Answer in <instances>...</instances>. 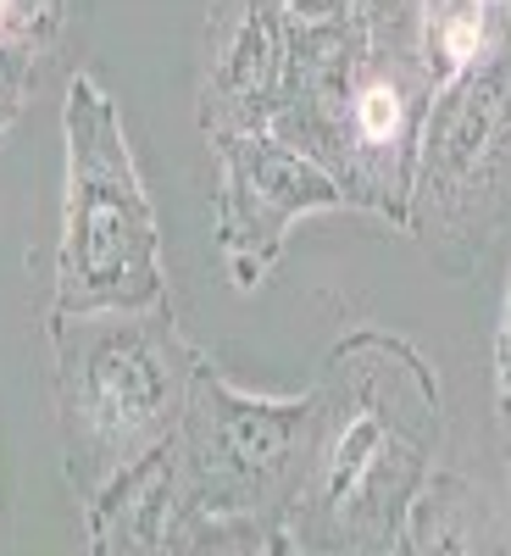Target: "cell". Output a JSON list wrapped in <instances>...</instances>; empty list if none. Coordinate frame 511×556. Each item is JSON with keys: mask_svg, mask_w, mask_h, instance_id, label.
Here are the masks:
<instances>
[{"mask_svg": "<svg viewBox=\"0 0 511 556\" xmlns=\"http://www.w3.org/2000/svg\"><path fill=\"white\" fill-rule=\"evenodd\" d=\"M311 401V462L278 529L317 556L395 551L445 440L434 367L389 329H350L322 362Z\"/></svg>", "mask_w": 511, "mask_h": 556, "instance_id": "obj_1", "label": "cell"}, {"mask_svg": "<svg viewBox=\"0 0 511 556\" xmlns=\"http://www.w3.org/2000/svg\"><path fill=\"white\" fill-rule=\"evenodd\" d=\"M178 556H267V529L245 518H201L183 534Z\"/></svg>", "mask_w": 511, "mask_h": 556, "instance_id": "obj_13", "label": "cell"}, {"mask_svg": "<svg viewBox=\"0 0 511 556\" xmlns=\"http://www.w3.org/2000/svg\"><path fill=\"white\" fill-rule=\"evenodd\" d=\"M495 34H500V0H417L411 51L439 89L456 73H468L495 45Z\"/></svg>", "mask_w": 511, "mask_h": 556, "instance_id": "obj_11", "label": "cell"}, {"mask_svg": "<svg viewBox=\"0 0 511 556\" xmlns=\"http://www.w3.org/2000/svg\"><path fill=\"white\" fill-rule=\"evenodd\" d=\"M84 523L89 556H178L195 523L178 434L117 468L95 495H84Z\"/></svg>", "mask_w": 511, "mask_h": 556, "instance_id": "obj_9", "label": "cell"}, {"mask_svg": "<svg viewBox=\"0 0 511 556\" xmlns=\"http://www.w3.org/2000/svg\"><path fill=\"white\" fill-rule=\"evenodd\" d=\"M429 101L434 78L417 51L379 45L361 12L290 23V89L267 134L329 173L345 206L406 228Z\"/></svg>", "mask_w": 511, "mask_h": 556, "instance_id": "obj_2", "label": "cell"}, {"mask_svg": "<svg viewBox=\"0 0 511 556\" xmlns=\"http://www.w3.org/2000/svg\"><path fill=\"white\" fill-rule=\"evenodd\" d=\"M500 440H506V468H511V401H500Z\"/></svg>", "mask_w": 511, "mask_h": 556, "instance_id": "obj_18", "label": "cell"}, {"mask_svg": "<svg viewBox=\"0 0 511 556\" xmlns=\"http://www.w3.org/2000/svg\"><path fill=\"white\" fill-rule=\"evenodd\" d=\"M62 245L51 317L78 312H145L167 301L162 228L145 178L128 151L123 112L106 89L73 73L62 101Z\"/></svg>", "mask_w": 511, "mask_h": 556, "instance_id": "obj_4", "label": "cell"}, {"mask_svg": "<svg viewBox=\"0 0 511 556\" xmlns=\"http://www.w3.org/2000/svg\"><path fill=\"white\" fill-rule=\"evenodd\" d=\"M290 12L284 0H212L201 28L195 117L206 139L272 128L290 89Z\"/></svg>", "mask_w": 511, "mask_h": 556, "instance_id": "obj_8", "label": "cell"}, {"mask_svg": "<svg viewBox=\"0 0 511 556\" xmlns=\"http://www.w3.org/2000/svg\"><path fill=\"white\" fill-rule=\"evenodd\" d=\"M317 434V401L306 395H256L240 390L201 351L190 401H183V473L201 518H245L278 529L301 495Z\"/></svg>", "mask_w": 511, "mask_h": 556, "instance_id": "obj_6", "label": "cell"}, {"mask_svg": "<svg viewBox=\"0 0 511 556\" xmlns=\"http://www.w3.org/2000/svg\"><path fill=\"white\" fill-rule=\"evenodd\" d=\"M78 12V0H0V51H12V56H51L67 23Z\"/></svg>", "mask_w": 511, "mask_h": 556, "instance_id": "obj_12", "label": "cell"}, {"mask_svg": "<svg viewBox=\"0 0 511 556\" xmlns=\"http://www.w3.org/2000/svg\"><path fill=\"white\" fill-rule=\"evenodd\" d=\"M267 556H317V551H306L290 529H267Z\"/></svg>", "mask_w": 511, "mask_h": 556, "instance_id": "obj_17", "label": "cell"}, {"mask_svg": "<svg viewBox=\"0 0 511 556\" xmlns=\"http://www.w3.org/2000/svg\"><path fill=\"white\" fill-rule=\"evenodd\" d=\"M511 217V23L450 84L434 89L411 173L406 235L439 251H484Z\"/></svg>", "mask_w": 511, "mask_h": 556, "instance_id": "obj_5", "label": "cell"}, {"mask_svg": "<svg viewBox=\"0 0 511 556\" xmlns=\"http://www.w3.org/2000/svg\"><path fill=\"white\" fill-rule=\"evenodd\" d=\"M506 329H511V278H506Z\"/></svg>", "mask_w": 511, "mask_h": 556, "instance_id": "obj_19", "label": "cell"}, {"mask_svg": "<svg viewBox=\"0 0 511 556\" xmlns=\"http://www.w3.org/2000/svg\"><path fill=\"white\" fill-rule=\"evenodd\" d=\"M51 390L67 484L95 495L117 468L173 440L201 351L183 340L173 301L145 312L51 317Z\"/></svg>", "mask_w": 511, "mask_h": 556, "instance_id": "obj_3", "label": "cell"}, {"mask_svg": "<svg viewBox=\"0 0 511 556\" xmlns=\"http://www.w3.org/2000/svg\"><path fill=\"white\" fill-rule=\"evenodd\" d=\"M411 556H511V523L461 473H434L406 523Z\"/></svg>", "mask_w": 511, "mask_h": 556, "instance_id": "obj_10", "label": "cell"}, {"mask_svg": "<svg viewBox=\"0 0 511 556\" xmlns=\"http://www.w3.org/2000/svg\"><path fill=\"white\" fill-rule=\"evenodd\" d=\"M217 156V251L234 290L267 285L290 245V228L311 212H340L345 195L329 173H317L284 139L261 134H222L212 139Z\"/></svg>", "mask_w": 511, "mask_h": 556, "instance_id": "obj_7", "label": "cell"}, {"mask_svg": "<svg viewBox=\"0 0 511 556\" xmlns=\"http://www.w3.org/2000/svg\"><path fill=\"white\" fill-rule=\"evenodd\" d=\"M284 12L295 23H329V17H350L356 0H284Z\"/></svg>", "mask_w": 511, "mask_h": 556, "instance_id": "obj_15", "label": "cell"}, {"mask_svg": "<svg viewBox=\"0 0 511 556\" xmlns=\"http://www.w3.org/2000/svg\"><path fill=\"white\" fill-rule=\"evenodd\" d=\"M495 390H500V401H511V329L506 323L495 334Z\"/></svg>", "mask_w": 511, "mask_h": 556, "instance_id": "obj_16", "label": "cell"}, {"mask_svg": "<svg viewBox=\"0 0 511 556\" xmlns=\"http://www.w3.org/2000/svg\"><path fill=\"white\" fill-rule=\"evenodd\" d=\"M361 23L373 28L379 45H411V17H417V0H356Z\"/></svg>", "mask_w": 511, "mask_h": 556, "instance_id": "obj_14", "label": "cell"}]
</instances>
